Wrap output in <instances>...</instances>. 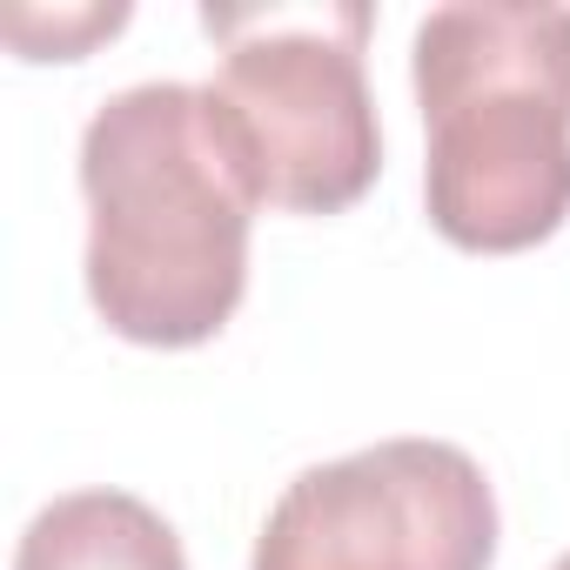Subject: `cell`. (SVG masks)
Instances as JSON below:
<instances>
[{
	"instance_id": "277c9868",
	"label": "cell",
	"mask_w": 570,
	"mask_h": 570,
	"mask_svg": "<svg viewBox=\"0 0 570 570\" xmlns=\"http://www.w3.org/2000/svg\"><path fill=\"white\" fill-rule=\"evenodd\" d=\"M497 497L470 450L390 436L303 470L275 497L248 570H490Z\"/></svg>"
},
{
	"instance_id": "5b68a950",
	"label": "cell",
	"mask_w": 570,
	"mask_h": 570,
	"mask_svg": "<svg viewBox=\"0 0 570 570\" xmlns=\"http://www.w3.org/2000/svg\"><path fill=\"white\" fill-rule=\"evenodd\" d=\"M14 570H188L168 517L128 490H68L21 530Z\"/></svg>"
},
{
	"instance_id": "8992f818",
	"label": "cell",
	"mask_w": 570,
	"mask_h": 570,
	"mask_svg": "<svg viewBox=\"0 0 570 570\" xmlns=\"http://www.w3.org/2000/svg\"><path fill=\"white\" fill-rule=\"evenodd\" d=\"M8 41L21 61H81L95 41L128 28V8L108 0V8H8Z\"/></svg>"
},
{
	"instance_id": "6da1fadb",
	"label": "cell",
	"mask_w": 570,
	"mask_h": 570,
	"mask_svg": "<svg viewBox=\"0 0 570 570\" xmlns=\"http://www.w3.org/2000/svg\"><path fill=\"white\" fill-rule=\"evenodd\" d=\"M88 303L141 350L208 343L248 289V188L208 88L141 81L95 108L81 135Z\"/></svg>"
},
{
	"instance_id": "52a82bcc",
	"label": "cell",
	"mask_w": 570,
	"mask_h": 570,
	"mask_svg": "<svg viewBox=\"0 0 570 570\" xmlns=\"http://www.w3.org/2000/svg\"><path fill=\"white\" fill-rule=\"evenodd\" d=\"M550 570H570V550H563V557H557V563H550Z\"/></svg>"
},
{
	"instance_id": "7a4b0ae2",
	"label": "cell",
	"mask_w": 570,
	"mask_h": 570,
	"mask_svg": "<svg viewBox=\"0 0 570 570\" xmlns=\"http://www.w3.org/2000/svg\"><path fill=\"white\" fill-rule=\"evenodd\" d=\"M430 128L423 202L443 242L517 255L570 215V8L456 0L416 21L410 55Z\"/></svg>"
},
{
	"instance_id": "3957f363",
	"label": "cell",
	"mask_w": 570,
	"mask_h": 570,
	"mask_svg": "<svg viewBox=\"0 0 570 570\" xmlns=\"http://www.w3.org/2000/svg\"><path fill=\"white\" fill-rule=\"evenodd\" d=\"M202 28L222 41L208 108L268 208L336 215L370 195L383 168V128L363 75L370 8H208Z\"/></svg>"
}]
</instances>
